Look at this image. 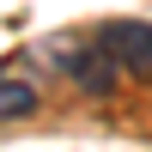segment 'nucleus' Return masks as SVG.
I'll use <instances>...</instances> for the list:
<instances>
[{
    "label": "nucleus",
    "mask_w": 152,
    "mask_h": 152,
    "mask_svg": "<svg viewBox=\"0 0 152 152\" xmlns=\"http://www.w3.org/2000/svg\"><path fill=\"white\" fill-rule=\"evenodd\" d=\"M97 43H104L128 73L152 79V24H146V18H116V24H104V31H97Z\"/></svg>",
    "instance_id": "obj_1"
},
{
    "label": "nucleus",
    "mask_w": 152,
    "mask_h": 152,
    "mask_svg": "<svg viewBox=\"0 0 152 152\" xmlns=\"http://www.w3.org/2000/svg\"><path fill=\"white\" fill-rule=\"evenodd\" d=\"M67 79H73V91H85V97H110L116 79H122V61L110 55L104 43H85L79 55L67 61Z\"/></svg>",
    "instance_id": "obj_2"
},
{
    "label": "nucleus",
    "mask_w": 152,
    "mask_h": 152,
    "mask_svg": "<svg viewBox=\"0 0 152 152\" xmlns=\"http://www.w3.org/2000/svg\"><path fill=\"white\" fill-rule=\"evenodd\" d=\"M37 110V85L24 73H0V122H18Z\"/></svg>",
    "instance_id": "obj_3"
}]
</instances>
